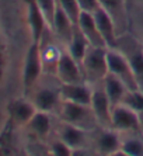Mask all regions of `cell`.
I'll list each match as a JSON object with an SVG mask.
<instances>
[{
    "label": "cell",
    "instance_id": "1",
    "mask_svg": "<svg viewBox=\"0 0 143 156\" xmlns=\"http://www.w3.org/2000/svg\"><path fill=\"white\" fill-rule=\"evenodd\" d=\"M61 82L55 75L42 73L30 91L32 93L31 100L38 111L56 114L58 108L62 103L61 96Z\"/></svg>",
    "mask_w": 143,
    "mask_h": 156
},
{
    "label": "cell",
    "instance_id": "2",
    "mask_svg": "<svg viewBox=\"0 0 143 156\" xmlns=\"http://www.w3.org/2000/svg\"><path fill=\"white\" fill-rule=\"evenodd\" d=\"M55 117L63 122L72 124L87 131H93L97 127H100L91 105L79 104L68 100H62Z\"/></svg>",
    "mask_w": 143,
    "mask_h": 156
},
{
    "label": "cell",
    "instance_id": "3",
    "mask_svg": "<svg viewBox=\"0 0 143 156\" xmlns=\"http://www.w3.org/2000/svg\"><path fill=\"white\" fill-rule=\"evenodd\" d=\"M107 49L105 47H93L90 45L86 55L82 61V69L84 79L91 86L101 83L104 77L108 75Z\"/></svg>",
    "mask_w": 143,
    "mask_h": 156
},
{
    "label": "cell",
    "instance_id": "4",
    "mask_svg": "<svg viewBox=\"0 0 143 156\" xmlns=\"http://www.w3.org/2000/svg\"><path fill=\"white\" fill-rule=\"evenodd\" d=\"M114 48H118L128 58L138 86L140 90H143V45L135 37H131L128 35V33H125L118 37L117 45Z\"/></svg>",
    "mask_w": 143,
    "mask_h": 156
},
{
    "label": "cell",
    "instance_id": "5",
    "mask_svg": "<svg viewBox=\"0 0 143 156\" xmlns=\"http://www.w3.org/2000/svg\"><path fill=\"white\" fill-rule=\"evenodd\" d=\"M121 134L112 128L97 127L96 129L91 131V148L96 155H121Z\"/></svg>",
    "mask_w": 143,
    "mask_h": 156
},
{
    "label": "cell",
    "instance_id": "6",
    "mask_svg": "<svg viewBox=\"0 0 143 156\" xmlns=\"http://www.w3.org/2000/svg\"><path fill=\"white\" fill-rule=\"evenodd\" d=\"M107 63L108 72L117 76L119 80L124 82L128 90H136L139 89L138 82L133 75L132 66L129 63L128 58L119 51L118 48H108L107 49Z\"/></svg>",
    "mask_w": 143,
    "mask_h": 156
},
{
    "label": "cell",
    "instance_id": "7",
    "mask_svg": "<svg viewBox=\"0 0 143 156\" xmlns=\"http://www.w3.org/2000/svg\"><path fill=\"white\" fill-rule=\"evenodd\" d=\"M55 136L68 144L72 148V151H79V149L91 148V131L83 129L76 125L63 122V121L56 118V125L54 131ZM93 149V148H91Z\"/></svg>",
    "mask_w": 143,
    "mask_h": 156
},
{
    "label": "cell",
    "instance_id": "8",
    "mask_svg": "<svg viewBox=\"0 0 143 156\" xmlns=\"http://www.w3.org/2000/svg\"><path fill=\"white\" fill-rule=\"evenodd\" d=\"M111 128L119 134L142 131V115L131 107L119 103L111 110Z\"/></svg>",
    "mask_w": 143,
    "mask_h": 156
},
{
    "label": "cell",
    "instance_id": "9",
    "mask_svg": "<svg viewBox=\"0 0 143 156\" xmlns=\"http://www.w3.org/2000/svg\"><path fill=\"white\" fill-rule=\"evenodd\" d=\"M44 73L42 69V61H41L40 47L38 42H32L30 45L27 55H25L24 62V70H23V83H24L25 91H30L32 86L38 82Z\"/></svg>",
    "mask_w": 143,
    "mask_h": 156
},
{
    "label": "cell",
    "instance_id": "10",
    "mask_svg": "<svg viewBox=\"0 0 143 156\" xmlns=\"http://www.w3.org/2000/svg\"><path fill=\"white\" fill-rule=\"evenodd\" d=\"M55 76L59 79L61 83H83V82H86L82 65L69 54L68 49H65V52L62 54Z\"/></svg>",
    "mask_w": 143,
    "mask_h": 156
},
{
    "label": "cell",
    "instance_id": "11",
    "mask_svg": "<svg viewBox=\"0 0 143 156\" xmlns=\"http://www.w3.org/2000/svg\"><path fill=\"white\" fill-rule=\"evenodd\" d=\"M91 108L100 127L111 128V110L112 105L110 103L107 93L104 90L103 83L93 84V97H91Z\"/></svg>",
    "mask_w": 143,
    "mask_h": 156
},
{
    "label": "cell",
    "instance_id": "12",
    "mask_svg": "<svg viewBox=\"0 0 143 156\" xmlns=\"http://www.w3.org/2000/svg\"><path fill=\"white\" fill-rule=\"evenodd\" d=\"M54 115L55 114L45 113V111H37L34 114V117L25 125V128L28 129L32 139L44 141V139L51 138V135L54 134V131H55Z\"/></svg>",
    "mask_w": 143,
    "mask_h": 156
},
{
    "label": "cell",
    "instance_id": "13",
    "mask_svg": "<svg viewBox=\"0 0 143 156\" xmlns=\"http://www.w3.org/2000/svg\"><path fill=\"white\" fill-rule=\"evenodd\" d=\"M128 0H100V6L112 17L118 35H122L128 31Z\"/></svg>",
    "mask_w": 143,
    "mask_h": 156
},
{
    "label": "cell",
    "instance_id": "14",
    "mask_svg": "<svg viewBox=\"0 0 143 156\" xmlns=\"http://www.w3.org/2000/svg\"><path fill=\"white\" fill-rule=\"evenodd\" d=\"M61 96H62V100L91 105L93 86L90 83H87V82H83V83H62Z\"/></svg>",
    "mask_w": 143,
    "mask_h": 156
},
{
    "label": "cell",
    "instance_id": "15",
    "mask_svg": "<svg viewBox=\"0 0 143 156\" xmlns=\"http://www.w3.org/2000/svg\"><path fill=\"white\" fill-rule=\"evenodd\" d=\"M94 20H96L97 28L100 31L101 37L105 41V45L108 48H114L117 45V41H118V31H117V26H115L114 20L107 11L104 10L103 7H98L96 11L93 13Z\"/></svg>",
    "mask_w": 143,
    "mask_h": 156
},
{
    "label": "cell",
    "instance_id": "16",
    "mask_svg": "<svg viewBox=\"0 0 143 156\" xmlns=\"http://www.w3.org/2000/svg\"><path fill=\"white\" fill-rule=\"evenodd\" d=\"M52 31L58 37V40L63 44L65 47H68V44L70 42L72 37L75 34L76 26L72 23V20L69 18V16L62 10V7L58 4L56 11H55L54 23H52Z\"/></svg>",
    "mask_w": 143,
    "mask_h": 156
},
{
    "label": "cell",
    "instance_id": "17",
    "mask_svg": "<svg viewBox=\"0 0 143 156\" xmlns=\"http://www.w3.org/2000/svg\"><path fill=\"white\" fill-rule=\"evenodd\" d=\"M79 30L83 33V35L87 38L90 45L93 47H105V41L104 38L101 37L100 31L97 28V24H96V20H94V16L93 13H87V11H82L79 18V24H77Z\"/></svg>",
    "mask_w": 143,
    "mask_h": 156
},
{
    "label": "cell",
    "instance_id": "18",
    "mask_svg": "<svg viewBox=\"0 0 143 156\" xmlns=\"http://www.w3.org/2000/svg\"><path fill=\"white\" fill-rule=\"evenodd\" d=\"M28 21L32 34V42H40L44 31L49 26H48L47 20H45L42 11L40 10L35 0H30L28 2Z\"/></svg>",
    "mask_w": 143,
    "mask_h": 156
},
{
    "label": "cell",
    "instance_id": "19",
    "mask_svg": "<svg viewBox=\"0 0 143 156\" xmlns=\"http://www.w3.org/2000/svg\"><path fill=\"white\" fill-rule=\"evenodd\" d=\"M103 83V87L104 90H105V93H107L108 98H110V103H111V105L114 107V105L119 104V103L122 101V98H124V96H125V93L128 91V87L124 84V82L122 80H119L117 76H114L112 73L108 72V75L105 77H104V80L101 82Z\"/></svg>",
    "mask_w": 143,
    "mask_h": 156
},
{
    "label": "cell",
    "instance_id": "20",
    "mask_svg": "<svg viewBox=\"0 0 143 156\" xmlns=\"http://www.w3.org/2000/svg\"><path fill=\"white\" fill-rule=\"evenodd\" d=\"M38 110L35 108V105L31 100H25V98H21V100H17L13 104L10 105V115L11 118L18 124V125H23L25 127L28 121L31 120L34 114L37 113Z\"/></svg>",
    "mask_w": 143,
    "mask_h": 156
},
{
    "label": "cell",
    "instance_id": "21",
    "mask_svg": "<svg viewBox=\"0 0 143 156\" xmlns=\"http://www.w3.org/2000/svg\"><path fill=\"white\" fill-rule=\"evenodd\" d=\"M121 155L125 156H143V132H126L121 134Z\"/></svg>",
    "mask_w": 143,
    "mask_h": 156
},
{
    "label": "cell",
    "instance_id": "22",
    "mask_svg": "<svg viewBox=\"0 0 143 156\" xmlns=\"http://www.w3.org/2000/svg\"><path fill=\"white\" fill-rule=\"evenodd\" d=\"M89 47H90V44H89V41H87V38L83 35V33L79 30V27H76L75 34L72 37L70 42L68 44V47H66L68 52L82 65V61H83V58H84V55H86Z\"/></svg>",
    "mask_w": 143,
    "mask_h": 156
},
{
    "label": "cell",
    "instance_id": "23",
    "mask_svg": "<svg viewBox=\"0 0 143 156\" xmlns=\"http://www.w3.org/2000/svg\"><path fill=\"white\" fill-rule=\"evenodd\" d=\"M122 104L128 105L136 113L143 115V90L136 89V90H128L122 98Z\"/></svg>",
    "mask_w": 143,
    "mask_h": 156
},
{
    "label": "cell",
    "instance_id": "24",
    "mask_svg": "<svg viewBox=\"0 0 143 156\" xmlns=\"http://www.w3.org/2000/svg\"><path fill=\"white\" fill-rule=\"evenodd\" d=\"M58 4H59L62 7V10L69 16L72 23L77 27L80 14H82V9H80V6H79V2H77V0H58Z\"/></svg>",
    "mask_w": 143,
    "mask_h": 156
},
{
    "label": "cell",
    "instance_id": "25",
    "mask_svg": "<svg viewBox=\"0 0 143 156\" xmlns=\"http://www.w3.org/2000/svg\"><path fill=\"white\" fill-rule=\"evenodd\" d=\"M48 151H49L51 155H55V156H72L73 155V151H72L70 146L68 144H65L58 136H55L54 139H51L48 142Z\"/></svg>",
    "mask_w": 143,
    "mask_h": 156
},
{
    "label": "cell",
    "instance_id": "26",
    "mask_svg": "<svg viewBox=\"0 0 143 156\" xmlns=\"http://www.w3.org/2000/svg\"><path fill=\"white\" fill-rule=\"evenodd\" d=\"M40 10L42 11L44 17L47 20L48 26L52 27L54 23V17H55V11H56V6H58V0H35Z\"/></svg>",
    "mask_w": 143,
    "mask_h": 156
},
{
    "label": "cell",
    "instance_id": "27",
    "mask_svg": "<svg viewBox=\"0 0 143 156\" xmlns=\"http://www.w3.org/2000/svg\"><path fill=\"white\" fill-rule=\"evenodd\" d=\"M77 2L82 11H87V13H94L100 7V0H77Z\"/></svg>",
    "mask_w": 143,
    "mask_h": 156
},
{
    "label": "cell",
    "instance_id": "28",
    "mask_svg": "<svg viewBox=\"0 0 143 156\" xmlns=\"http://www.w3.org/2000/svg\"><path fill=\"white\" fill-rule=\"evenodd\" d=\"M142 132H143V115H142Z\"/></svg>",
    "mask_w": 143,
    "mask_h": 156
}]
</instances>
